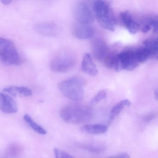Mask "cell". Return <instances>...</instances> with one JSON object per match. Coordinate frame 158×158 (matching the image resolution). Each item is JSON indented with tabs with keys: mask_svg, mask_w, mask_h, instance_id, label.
I'll use <instances>...</instances> for the list:
<instances>
[{
	"mask_svg": "<svg viewBox=\"0 0 158 158\" xmlns=\"http://www.w3.org/2000/svg\"><path fill=\"white\" fill-rule=\"evenodd\" d=\"M154 96L156 100H158V89H156L154 91Z\"/></svg>",
	"mask_w": 158,
	"mask_h": 158,
	"instance_id": "28",
	"label": "cell"
},
{
	"mask_svg": "<svg viewBox=\"0 0 158 158\" xmlns=\"http://www.w3.org/2000/svg\"><path fill=\"white\" fill-rule=\"evenodd\" d=\"M92 50L93 56L97 60L102 61L109 51V49L104 41L96 39L92 42Z\"/></svg>",
	"mask_w": 158,
	"mask_h": 158,
	"instance_id": "10",
	"label": "cell"
},
{
	"mask_svg": "<svg viewBox=\"0 0 158 158\" xmlns=\"http://www.w3.org/2000/svg\"><path fill=\"white\" fill-rule=\"evenodd\" d=\"M23 148L22 146L17 143L10 144L6 150V154L10 158L19 157L23 153Z\"/></svg>",
	"mask_w": 158,
	"mask_h": 158,
	"instance_id": "21",
	"label": "cell"
},
{
	"mask_svg": "<svg viewBox=\"0 0 158 158\" xmlns=\"http://www.w3.org/2000/svg\"><path fill=\"white\" fill-rule=\"evenodd\" d=\"M35 28L37 32L46 36H55L59 34V27L52 23L38 24L35 26Z\"/></svg>",
	"mask_w": 158,
	"mask_h": 158,
	"instance_id": "11",
	"label": "cell"
},
{
	"mask_svg": "<svg viewBox=\"0 0 158 158\" xmlns=\"http://www.w3.org/2000/svg\"><path fill=\"white\" fill-rule=\"evenodd\" d=\"M80 147L84 149L94 153H100L106 149L105 144L101 142H90L81 144Z\"/></svg>",
	"mask_w": 158,
	"mask_h": 158,
	"instance_id": "16",
	"label": "cell"
},
{
	"mask_svg": "<svg viewBox=\"0 0 158 158\" xmlns=\"http://www.w3.org/2000/svg\"><path fill=\"white\" fill-rule=\"evenodd\" d=\"M3 92L10 95L12 97H16L17 95H22L24 97L32 96L33 92L29 88L25 86H10L3 89Z\"/></svg>",
	"mask_w": 158,
	"mask_h": 158,
	"instance_id": "14",
	"label": "cell"
},
{
	"mask_svg": "<svg viewBox=\"0 0 158 158\" xmlns=\"http://www.w3.org/2000/svg\"><path fill=\"white\" fill-rule=\"evenodd\" d=\"M60 114L61 119L66 123L79 124L90 121L93 117V111L86 105L70 104L64 106Z\"/></svg>",
	"mask_w": 158,
	"mask_h": 158,
	"instance_id": "1",
	"label": "cell"
},
{
	"mask_svg": "<svg viewBox=\"0 0 158 158\" xmlns=\"http://www.w3.org/2000/svg\"><path fill=\"white\" fill-rule=\"evenodd\" d=\"M2 2L4 5H9L12 2V1L11 0H2Z\"/></svg>",
	"mask_w": 158,
	"mask_h": 158,
	"instance_id": "27",
	"label": "cell"
},
{
	"mask_svg": "<svg viewBox=\"0 0 158 158\" xmlns=\"http://www.w3.org/2000/svg\"><path fill=\"white\" fill-rule=\"evenodd\" d=\"M23 119L27 125L35 132L40 135H45L47 134V131L43 127L37 123L29 114H25Z\"/></svg>",
	"mask_w": 158,
	"mask_h": 158,
	"instance_id": "22",
	"label": "cell"
},
{
	"mask_svg": "<svg viewBox=\"0 0 158 158\" xmlns=\"http://www.w3.org/2000/svg\"><path fill=\"white\" fill-rule=\"evenodd\" d=\"M72 33L78 39L87 40L93 37L95 30L90 25L76 22L72 27Z\"/></svg>",
	"mask_w": 158,
	"mask_h": 158,
	"instance_id": "8",
	"label": "cell"
},
{
	"mask_svg": "<svg viewBox=\"0 0 158 158\" xmlns=\"http://www.w3.org/2000/svg\"><path fill=\"white\" fill-rule=\"evenodd\" d=\"M156 114H150L145 116L144 117V120L145 122H148L154 119L156 117Z\"/></svg>",
	"mask_w": 158,
	"mask_h": 158,
	"instance_id": "26",
	"label": "cell"
},
{
	"mask_svg": "<svg viewBox=\"0 0 158 158\" xmlns=\"http://www.w3.org/2000/svg\"><path fill=\"white\" fill-rule=\"evenodd\" d=\"M143 25L141 27V31L142 33H147L153 28L158 23V16L151 15L145 18L143 22Z\"/></svg>",
	"mask_w": 158,
	"mask_h": 158,
	"instance_id": "18",
	"label": "cell"
},
{
	"mask_svg": "<svg viewBox=\"0 0 158 158\" xmlns=\"http://www.w3.org/2000/svg\"><path fill=\"white\" fill-rule=\"evenodd\" d=\"M139 64L134 49L127 50L117 54L114 69L117 72L124 70L133 71L138 67Z\"/></svg>",
	"mask_w": 158,
	"mask_h": 158,
	"instance_id": "6",
	"label": "cell"
},
{
	"mask_svg": "<svg viewBox=\"0 0 158 158\" xmlns=\"http://www.w3.org/2000/svg\"><path fill=\"white\" fill-rule=\"evenodd\" d=\"M143 44L150 52L152 58H155L158 55V37L146 40Z\"/></svg>",
	"mask_w": 158,
	"mask_h": 158,
	"instance_id": "20",
	"label": "cell"
},
{
	"mask_svg": "<svg viewBox=\"0 0 158 158\" xmlns=\"http://www.w3.org/2000/svg\"><path fill=\"white\" fill-rule=\"evenodd\" d=\"M93 10L101 26L106 30H115L116 21L110 5L107 2L98 0L93 3Z\"/></svg>",
	"mask_w": 158,
	"mask_h": 158,
	"instance_id": "2",
	"label": "cell"
},
{
	"mask_svg": "<svg viewBox=\"0 0 158 158\" xmlns=\"http://www.w3.org/2000/svg\"><path fill=\"white\" fill-rule=\"evenodd\" d=\"M0 108L4 113L13 114L18 111L17 102L10 95L1 92L0 93Z\"/></svg>",
	"mask_w": 158,
	"mask_h": 158,
	"instance_id": "9",
	"label": "cell"
},
{
	"mask_svg": "<svg viewBox=\"0 0 158 158\" xmlns=\"http://www.w3.org/2000/svg\"><path fill=\"white\" fill-rule=\"evenodd\" d=\"M84 81L78 77H73L62 81L59 89L66 98L74 102L82 100L84 97Z\"/></svg>",
	"mask_w": 158,
	"mask_h": 158,
	"instance_id": "3",
	"label": "cell"
},
{
	"mask_svg": "<svg viewBox=\"0 0 158 158\" xmlns=\"http://www.w3.org/2000/svg\"><path fill=\"white\" fill-rule=\"evenodd\" d=\"M130 105H131V102L128 99L123 100L116 103L111 110L110 114L109 117V122L110 123L121 112L124 108H125L126 107H128Z\"/></svg>",
	"mask_w": 158,
	"mask_h": 158,
	"instance_id": "17",
	"label": "cell"
},
{
	"mask_svg": "<svg viewBox=\"0 0 158 158\" xmlns=\"http://www.w3.org/2000/svg\"><path fill=\"white\" fill-rule=\"evenodd\" d=\"M153 32L156 33V32H158V23L155 27L153 28Z\"/></svg>",
	"mask_w": 158,
	"mask_h": 158,
	"instance_id": "29",
	"label": "cell"
},
{
	"mask_svg": "<svg viewBox=\"0 0 158 158\" xmlns=\"http://www.w3.org/2000/svg\"><path fill=\"white\" fill-rule=\"evenodd\" d=\"M81 128L83 132L91 135H101L104 134L108 130L107 126L100 124L85 125Z\"/></svg>",
	"mask_w": 158,
	"mask_h": 158,
	"instance_id": "15",
	"label": "cell"
},
{
	"mask_svg": "<svg viewBox=\"0 0 158 158\" xmlns=\"http://www.w3.org/2000/svg\"><path fill=\"white\" fill-rule=\"evenodd\" d=\"M136 58L139 63H143L152 58L151 53L146 47H140L134 49Z\"/></svg>",
	"mask_w": 158,
	"mask_h": 158,
	"instance_id": "19",
	"label": "cell"
},
{
	"mask_svg": "<svg viewBox=\"0 0 158 158\" xmlns=\"http://www.w3.org/2000/svg\"><path fill=\"white\" fill-rule=\"evenodd\" d=\"M155 59H157V60H158V55H157V56H156V57H155Z\"/></svg>",
	"mask_w": 158,
	"mask_h": 158,
	"instance_id": "30",
	"label": "cell"
},
{
	"mask_svg": "<svg viewBox=\"0 0 158 158\" xmlns=\"http://www.w3.org/2000/svg\"></svg>",
	"mask_w": 158,
	"mask_h": 158,
	"instance_id": "31",
	"label": "cell"
},
{
	"mask_svg": "<svg viewBox=\"0 0 158 158\" xmlns=\"http://www.w3.org/2000/svg\"><path fill=\"white\" fill-rule=\"evenodd\" d=\"M76 63V59L71 52H60L51 61L50 67L55 73H64L73 68Z\"/></svg>",
	"mask_w": 158,
	"mask_h": 158,
	"instance_id": "5",
	"label": "cell"
},
{
	"mask_svg": "<svg viewBox=\"0 0 158 158\" xmlns=\"http://www.w3.org/2000/svg\"><path fill=\"white\" fill-rule=\"evenodd\" d=\"M74 17L77 23L89 24L94 22V16L89 5L84 2H78L73 8Z\"/></svg>",
	"mask_w": 158,
	"mask_h": 158,
	"instance_id": "7",
	"label": "cell"
},
{
	"mask_svg": "<svg viewBox=\"0 0 158 158\" xmlns=\"http://www.w3.org/2000/svg\"><path fill=\"white\" fill-rule=\"evenodd\" d=\"M0 60L6 65H18L21 63L20 55L14 43L5 38H0Z\"/></svg>",
	"mask_w": 158,
	"mask_h": 158,
	"instance_id": "4",
	"label": "cell"
},
{
	"mask_svg": "<svg viewBox=\"0 0 158 158\" xmlns=\"http://www.w3.org/2000/svg\"><path fill=\"white\" fill-rule=\"evenodd\" d=\"M81 69L85 74L90 76H95L98 74L97 66L93 62L91 55L89 53H86L84 55L81 63Z\"/></svg>",
	"mask_w": 158,
	"mask_h": 158,
	"instance_id": "12",
	"label": "cell"
},
{
	"mask_svg": "<svg viewBox=\"0 0 158 158\" xmlns=\"http://www.w3.org/2000/svg\"><path fill=\"white\" fill-rule=\"evenodd\" d=\"M107 92L105 90H101L99 91L92 99L90 102V104L93 105L98 103L101 101L105 99L107 97Z\"/></svg>",
	"mask_w": 158,
	"mask_h": 158,
	"instance_id": "23",
	"label": "cell"
},
{
	"mask_svg": "<svg viewBox=\"0 0 158 158\" xmlns=\"http://www.w3.org/2000/svg\"><path fill=\"white\" fill-rule=\"evenodd\" d=\"M108 158H131V157L129 156V154L125 152H123V153H120Z\"/></svg>",
	"mask_w": 158,
	"mask_h": 158,
	"instance_id": "25",
	"label": "cell"
},
{
	"mask_svg": "<svg viewBox=\"0 0 158 158\" xmlns=\"http://www.w3.org/2000/svg\"><path fill=\"white\" fill-rule=\"evenodd\" d=\"M120 17L127 30L131 34H135L139 30V25L133 19L131 14L128 11L123 12Z\"/></svg>",
	"mask_w": 158,
	"mask_h": 158,
	"instance_id": "13",
	"label": "cell"
},
{
	"mask_svg": "<svg viewBox=\"0 0 158 158\" xmlns=\"http://www.w3.org/2000/svg\"><path fill=\"white\" fill-rule=\"evenodd\" d=\"M53 152L55 158H74L73 156L58 148H54Z\"/></svg>",
	"mask_w": 158,
	"mask_h": 158,
	"instance_id": "24",
	"label": "cell"
}]
</instances>
